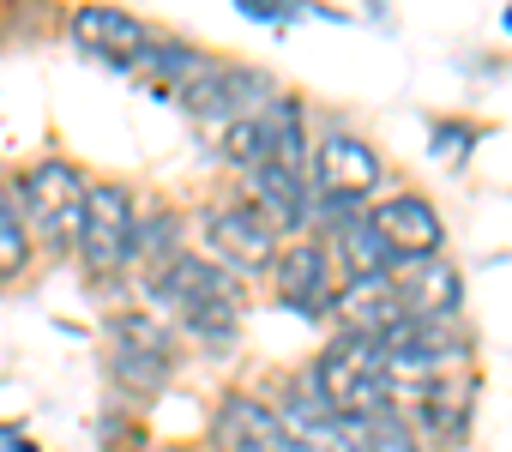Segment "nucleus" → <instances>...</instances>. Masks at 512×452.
Masks as SVG:
<instances>
[{
  "label": "nucleus",
  "mask_w": 512,
  "mask_h": 452,
  "mask_svg": "<svg viewBox=\"0 0 512 452\" xmlns=\"http://www.w3.org/2000/svg\"><path fill=\"white\" fill-rule=\"evenodd\" d=\"M151 296H157V308L163 314H175V326L187 332V338H199V344H211V350H223L229 338H235V326H241V284L217 266V260H205V254H175L157 278H151Z\"/></svg>",
  "instance_id": "obj_1"
},
{
  "label": "nucleus",
  "mask_w": 512,
  "mask_h": 452,
  "mask_svg": "<svg viewBox=\"0 0 512 452\" xmlns=\"http://www.w3.org/2000/svg\"><path fill=\"white\" fill-rule=\"evenodd\" d=\"M85 193H91V181H85V169L67 163V157H43V163H31V169L19 175L13 205H19V217H25L31 248H43V254H67V248L79 242Z\"/></svg>",
  "instance_id": "obj_2"
},
{
  "label": "nucleus",
  "mask_w": 512,
  "mask_h": 452,
  "mask_svg": "<svg viewBox=\"0 0 512 452\" xmlns=\"http://www.w3.org/2000/svg\"><path fill=\"white\" fill-rule=\"evenodd\" d=\"M314 368V380H320V398H326V410L350 428V422H368V416H380V410H392L398 404V380H392V362H386V350L380 344H368V338H338L320 362H308Z\"/></svg>",
  "instance_id": "obj_3"
},
{
  "label": "nucleus",
  "mask_w": 512,
  "mask_h": 452,
  "mask_svg": "<svg viewBox=\"0 0 512 452\" xmlns=\"http://www.w3.org/2000/svg\"><path fill=\"white\" fill-rule=\"evenodd\" d=\"M133 236H139V205L121 181H97L85 193V223H79V266L85 278H115L121 266H133Z\"/></svg>",
  "instance_id": "obj_4"
},
{
  "label": "nucleus",
  "mask_w": 512,
  "mask_h": 452,
  "mask_svg": "<svg viewBox=\"0 0 512 452\" xmlns=\"http://www.w3.org/2000/svg\"><path fill=\"white\" fill-rule=\"evenodd\" d=\"M380 151L350 133V127H326L314 145H308V187L320 193L314 205H362L368 193H380Z\"/></svg>",
  "instance_id": "obj_5"
},
{
  "label": "nucleus",
  "mask_w": 512,
  "mask_h": 452,
  "mask_svg": "<svg viewBox=\"0 0 512 452\" xmlns=\"http://www.w3.org/2000/svg\"><path fill=\"white\" fill-rule=\"evenodd\" d=\"M181 109L193 115V121H205V127H235V121H253L278 91H272V79L266 73H253V67H229V61H205L181 91Z\"/></svg>",
  "instance_id": "obj_6"
},
{
  "label": "nucleus",
  "mask_w": 512,
  "mask_h": 452,
  "mask_svg": "<svg viewBox=\"0 0 512 452\" xmlns=\"http://www.w3.org/2000/svg\"><path fill=\"white\" fill-rule=\"evenodd\" d=\"M109 374L139 398L163 392L175 374V332L151 314H133V308L115 314L109 320Z\"/></svg>",
  "instance_id": "obj_7"
},
{
  "label": "nucleus",
  "mask_w": 512,
  "mask_h": 452,
  "mask_svg": "<svg viewBox=\"0 0 512 452\" xmlns=\"http://www.w3.org/2000/svg\"><path fill=\"white\" fill-rule=\"evenodd\" d=\"M205 248L217 254V266L229 278H241V272H272V260H278L272 223L253 211L247 199H217L205 211Z\"/></svg>",
  "instance_id": "obj_8"
},
{
  "label": "nucleus",
  "mask_w": 512,
  "mask_h": 452,
  "mask_svg": "<svg viewBox=\"0 0 512 452\" xmlns=\"http://www.w3.org/2000/svg\"><path fill=\"white\" fill-rule=\"evenodd\" d=\"M368 223H374L380 248L392 254V266H410V260H434V254H446V223H440V211H434L422 193L374 199V205H368Z\"/></svg>",
  "instance_id": "obj_9"
},
{
  "label": "nucleus",
  "mask_w": 512,
  "mask_h": 452,
  "mask_svg": "<svg viewBox=\"0 0 512 452\" xmlns=\"http://www.w3.org/2000/svg\"><path fill=\"white\" fill-rule=\"evenodd\" d=\"M404 422H410V434L422 440H440V446H458L464 440V428H470V410H476V380L470 374H434V380H422V386H410V398H398L392 404Z\"/></svg>",
  "instance_id": "obj_10"
},
{
  "label": "nucleus",
  "mask_w": 512,
  "mask_h": 452,
  "mask_svg": "<svg viewBox=\"0 0 512 452\" xmlns=\"http://www.w3.org/2000/svg\"><path fill=\"white\" fill-rule=\"evenodd\" d=\"M272 278H278V302H284V308H296V314H308V320L332 314V254H326V242L296 236L290 248H278Z\"/></svg>",
  "instance_id": "obj_11"
},
{
  "label": "nucleus",
  "mask_w": 512,
  "mask_h": 452,
  "mask_svg": "<svg viewBox=\"0 0 512 452\" xmlns=\"http://www.w3.org/2000/svg\"><path fill=\"white\" fill-rule=\"evenodd\" d=\"M380 350H386V362H392V380H404V374H422V380H434L446 362H464V332H452V320H398L386 338H380Z\"/></svg>",
  "instance_id": "obj_12"
},
{
  "label": "nucleus",
  "mask_w": 512,
  "mask_h": 452,
  "mask_svg": "<svg viewBox=\"0 0 512 452\" xmlns=\"http://www.w3.org/2000/svg\"><path fill=\"white\" fill-rule=\"evenodd\" d=\"M392 290H398L404 320H452L458 302H464V278H458V266L446 254L392 266Z\"/></svg>",
  "instance_id": "obj_13"
},
{
  "label": "nucleus",
  "mask_w": 512,
  "mask_h": 452,
  "mask_svg": "<svg viewBox=\"0 0 512 452\" xmlns=\"http://www.w3.org/2000/svg\"><path fill=\"white\" fill-rule=\"evenodd\" d=\"M332 320H338V332H344V338H368V344H380V338L404 320L398 290H392V272L350 278V284L332 296Z\"/></svg>",
  "instance_id": "obj_14"
},
{
  "label": "nucleus",
  "mask_w": 512,
  "mask_h": 452,
  "mask_svg": "<svg viewBox=\"0 0 512 452\" xmlns=\"http://www.w3.org/2000/svg\"><path fill=\"white\" fill-rule=\"evenodd\" d=\"M67 31H73V43L85 55H97L109 67H139L145 49H151V31L133 13H121V7H79Z\"/></svg>",
  "instance_id": "obj_15"
},
{
  "label": "nucleus",
  "mask_w": 512,
  "mask_h": 452,
  "mask_svg": "<svg viewBox=\"0 0 512 452\" xmlns=\"http://www.w3.org/2000/svg\"><path fill=\"white\" fill-rule=\"evenodd\" d=\"M211 440H217V452H290V434H284L278 410L260 404V398H247V392H229L217 404Z\"/></svg>",
  "instance_id": "obj_16"
},
{
  "label": "nucleus",
  "mask_w": 512,
  "mask_h": 452,
  "mask_svg": "<svg viewBox=\"0 0 512 452\" xmlns=\"http://www.w3.org/2000/svg\"><path fill=\"white\" fill-rule=\"evenodd\" d=\"M247 187H253V211H260L266 223H272V236L278 230H302V223L314 217V187H308V175H290V169H278V163H260V169H247Z\"/></svg>",
  "instance_id": "obj_17"
},
{
  "label": "nucleus",
  "mask_w": 512,
  "mask_h": 452,
  "mask_svg": "<svg viewBox=\"0 0 512 452\" xmlns=\"http://www.w3.org/2000/svg\"><path fill=\"white\" fill-rule=\"evenodd\" d=\"M344 446H350V452H422V440L410 434V422H404L398 410H380V416H368V422H350V428H344Z\"/></svg>",
  "instance_id": "obj_18"
},
{
  "label": "nucleus",
  "mask_w": 512,
  "mask_h": 452,
  "mask_svg": "<svg viewBox=\"0 0 512 452\" xmlns=\"http://www.w3.org/2000/svg\"><path fill=\"white\" fill-rule=\"evenodd\" d=\"M199 67H205V55H199V49H187V43H151V49H145V61H139L133 73H145L157 91H181Z\"/></svg>",
  "instance_id": "obj_19"
},
{
  "label": "nucleus",
  "mask_w": 512,
  "mask_h": 452,
  "mask_svg": "<svg viewBox=\"0 0 512 452\" xmlns=\"http://www.w3.org/2000/svg\"><path fill=\"white\" fill-rule=\"evenodd\" d=\"M31 260H37V248H31V236H25V217H19L13 193L0 187V278H25Z\"/></svg>",
  "instance_id": "obj_20"
},
{
  "label": "nucleus",
  "mask_w": 512,
  "mask_h": 452,
  "mask_svg": "<svg viewBox=\"0 0 512 452\" xmlns=\"http://www.w3.org/2000/svg\"><path fill=\"white\" fill-rule=\"evenodd\" d=\"M223 157H229L235 169H260V163H266L260 115H253V121H235V127H223Z\"/></svg>",
  "instance_id": "obj_21"
},
{
  "label": "nucleus",
  "mask_w": 512,
  "mask_h": 452,
  "mask_svg": "<svg viewBox=\"0 0 512 452\" xmlns=\"http://www.w3.org/2000/svg\"><path fill=\"white\" fill-rule=\"evenodd\" d=\"M464 145H476L470 127H458V121H434V151H440V157H464Z\"/></svg>",
  "instance_id": "obj_22"
},
{
  "label": "nucleus",
  "mask_w": 512,
  "mask_h": 452,
  "mask_svg": "<svg viewBox=\"0 0 512 452\" xmlns=\"http://www.w3.org/2000/svg\"><path fill=\"white\" fill-rule=\"evenodd\" d=\"M247 19H290V7H278V0H241Z\"/></svg>",
  "instance_id": "obj_23"
},
{
  "label": "nucleus",
  "mask_w": 512,
  "mask_h": 452,
  "mask_svg": "<svg viewBox=\"0 0 512 452\" xmlns=\"http://www.w3.org/2000/svg\"><path fill=\"white\" fill-rule=\"evenodd\" d=\"M0 452H37V446H25L19 428H0Z\"/></svg>",
  "instance_id": "obj_24"
},
{
  "label": "nucleus",
  "mask_w": 512,
  "mask_h": 452,
  "mask_svg": "<svg viewBox=\"0 0 512 452\" xmlns=\"http://www.w3.org/2000/svg\"><path fill=\"white\" fill-rule=\"evenodd\" d=\"M500 25H506V31H512V7H506V13H500Z\"/></svg>",
  "instance_id": "obj_25"
},
{
  "label": "nucleus",
  "mask_w": 512,
  "mask_h": 452,
  "mask_svg": "<svg viewBox=\"0 0 512 452\" xmlns=\"http://www.w3.org/2000/svg\"><path fill=\"white\" fill-rule=\"evenodd\" d=\"M139 452H175V446H139Z\"/></svg>",
  "instance_id": "obj_26"
}]
</instances>
